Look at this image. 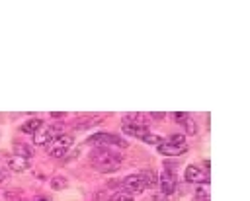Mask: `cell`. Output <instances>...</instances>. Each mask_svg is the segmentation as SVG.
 Instances as JSON below:
<instances>
[{"instance_id":"1","label":"cell","mask_w":250,"mask_h":201,"mask_svg":"<svg viewBox=\"0 0 250 201\" xmlns=\"http://www.w3.org/2000/svg\"><path fill=\"white\" fill-rule=\"evenodd\" d=\"M123 162V156L109 146H100L90 154V164L98 172H115Z\"/></svg>"},{"instance_id":"2","label":"cell","mask_w":250,"mask_h":201,"mask_svg":"<svg viewBox=\"0 0 250 201\" xmlns=\"http://www.w3.org/2000/svg\"><path fill=\"white\" fill-rule=\"evenodd\" d=\"M186 150H188V141H186V135H180V133L170 135L158 144V152L164 156H178V154H184Z\"/></svg>"},{"instance_id":"3","label":"cell","mask_w":250,"mask_h":201,"mask_svg":"<svg viewBox=\"0 0 250 201\" xmlns=\"http://www.w3.org/2000/svg\"><path fill=\"white\" fill-rule=\"evenodd\" d=\"M88 144L92 146H127V141L113 133H96L88 139Z\"/></svg>"},{"instance_id":"4","label":"cell","mask_w":250,"mask_h":201,"mask_svg":"<svg viewBox=\"0 0 250 201\" xmlns=\"http://www.w3.org/2000/svg\"><path fill=\"white\" fill-rule=\"evenodd\" d=\"M70 146H72V137H70V135H57V137L47 144L49 156H53V158H62V156L68 152Z\"/></svg>"},{"instance_id":"5","label":"cell","mask_w":250,"mask_h":201,"mask_svg":"<svg viewBox=\"0 0 250 201\" xmlns=\"http://www.w3.org/2000/svg\"><path fill=\"white\" fill-rule=\"evenodd\" d=\"M121 183H123V187H125V193H129V195H133V193H143V191L146 189V183H145V180H143L141 174H131V176H127Z\"/></svg>"},{"instance_id":"6","label":"cell","mask_w":250,"mask_h":201,"mask_svg":"<svg viewBox=\"0 0 250 201\" xmlns=\"http://www.w3.org/2000/svg\"><path fill=\"white\" fill-rule=\"evenodd\" d=\"M184 176L188 183H209V170H203L199 166H188Z\"/></svg>"},{"instance_id":"7","label":"cell","mask_w":250,"mask_h":201,"mask_svg":"<svg viewBox=\"0 0 250 201\" xmlns=\"http://www.w3.org/2000/svg\"><path fill=\"white\" fill-rule=\"evenodd\" d=\"M158 185H160V193L162 195H172L174 191H176V176H174V172H162L160 174V178H158Z\"/></svg>"},{"instance_id":"8","label":"cell","mask_w":250,"mask_h":201,"mask_svg":"<svg viewBox=\"0 0 250 201\" xmlns=\"http://www.w3.org/2000/svg\"><path fill=\"white\" fill-rule=\"evenodd\" d=\"M55 137H57V135H55V127H49V125L43 123V125L33 133V142H35V144H43V146H47Z\"/></svg>"},{"instance_id":"9","label":"cell","mask_w":250,"mask_h":201,"mask_svg":"<svg viewBox=\"0 0 250 201\" xmlns=\"http://www.w3.org/2000/svg\"><path fill=\"white\" fill-rule=\"evenodd\" d=\"M174 119L188 131V135H195V131H197V127H195V123H193V119L188 115V113H184V111H178V113H174Z\"/></svg>"},{"instance_id":"10","label":"cell","mask_w":250,"mask_h":201,"mask_svg":"<svg viewBox=\"0 0 250 201\" xmlns=\"http://www.w3.org/2000/svg\"><path fill=\"white\" fill-rule=\"evenodd\" d=\"M123 133L129 135V137H137V139H143L148 129L145 125H131V123H123Z\"/></svg>"},{"instance_id":"11","label":"cell","mask_w":250,"mask_h":201,"mask_svg":"<svg viewBox=\"0 0 250 201\" xmlns=\"http://www.w3.org/2000/svg\"><path fill=\"white\" fill-rule=\"evenodd\" d=\"M14 156H20V158H25L29 160L33 156V148L25 142H14Z\"/></svg>"},{"instance_id":"12","label":"cell","mask_w":250,"mask_h":201,"mask_svg":"<svg viewBox=\"0 0 250 201\" xmlns=\"http://www.w3.org/2000/svg\"><path fill=\"white\" fill-rule=\"evenodd\" d=\"M8 166H10V170H14V172H25V170H29V160L20 158V156H12V158L8 160Z\"/></svg>"},{"instance_id":"13","label":"cell","mask_w":250,"mask_h":201,"mask_svg":"<svg viewBox=\"0 0 250 201\" xmlns=\"http://www.w3.org/2000/svg\"><path fill=\"white\" fill-rule=\"evenodd\" d=\"M41 125H43V119H39V117H31V119H27L20 129H21L23 133H31V135H33Z\"/></svg>"},{"instance_id":"14","label":"cell","mask_w":250,"mask_h":201,"mask_svg":"<svg viewBox=\"0 0 250 201\" xmlns=\"http://www.w3.org/2000/svg\"><path fill=\"white\" fill-rule=\"evenodd\" d=\"M100 121H102V117H100V115H96V117H86V119H80V121H76V129H78V131H82V129H88V127L100 125Z\"/></svg>"},{"instance_id":"15","label":"cell","mask_w":250,"mask_h":201,"mask_svg":"<svg viewBox=\"0 0 250 201\" xmlns=\"http://www.w3.org/2000/svg\"><path fill=\"white\" fill-rule=\"evenodd\" d=\"M123 123H131V125H145V127H146V123H145V115H143V113H127V115L123 117Z\"/></svg>"},{"instance_id":"16","label":"cell","mask_w":250,"mask_h":201,"mask_svg":"<svg viewBox=\"0 0 250 201\" xmlns=\"http://www.w3.org/2000/svg\"><path fill=\"white\" fill-rule=\"evenodd\" d=\"M141 176H143V180H145V183H146V187H156V174L152 172V170H141L139 172Z\"/></svg>"},{"instance_id":"17","label":"cell","mask_w":250,"mask_h":201,"mask_svg":"<svg viewBox=\"0 0 250 201\" xmlns=\"http://www.w3.org/2000/svg\"><path fill=\"white\" fill-rule=\"evenodd\" d=\"M51 187H53V189H62V187H66V178H62V176L53 178V180H51Z\"/></svg>"},{"instance_id":"18","label":"cell","mask_w":250,"mask_h":201,"mask_svg":"<svg viewBox=\"0 0 250 201\" xmlns=\"http://www.w3.org/2000/svg\"><path fill=\"white\" fill-rule=\"evenodd\" d=\"M141 141H145V142H148V144H156V146L162 142V139H160L158 135H152V133H146V135H145Z\"/></svg>"},{"instance_id":"19","label":"cell","mask_w":250,"mask_h":201,"mask_svg":"<svg viewBox=\"0 0 250 201\" xmlns=\"http://www.w3.org/2000/svg\"><path fill=\"white\" fill-rule=\"evenodd\" d=\"M109 201H133V197L129 193H125V191H119L113 197H109Z\"/></svg>"},{"instance_id":"20","label":"cell","mask_w":250,"mask_h":201,"mask_svg":"<svg viewBox=\"0 0 250 201\" xmlns=\"http://www.w3.org/2000/svg\"><path fill=\"white\" fill-rule=\"evenodd\" d=\"M152 201H168V197H166V195H162V193H158V195H154V197H152Z\"/></svg>"},{"instance_id":"21","label":"cell","mask_w":250,"mask_h":201,"mask_svg":"<svg viewBox=\"0 0 250 201\" xmlns=\"http://www.w3.org/2000/svg\"><path fill=\"white\" fill-rule=\"evenodd\" d=\"M150 117H152V119H162V117H164V113H162V111H158V113H156V111H152V113H150Z\"/></svg>"},{"instance_id":"22","label":"cell","mask_w":250,"mask_h":201,"mask_svg":"<svg viewBox=\"0 0 250 201\" xmlns=\"http://www.w3.org/2000/svg\"><path fill=\"white\" fill-rule=\"evenodd\" d=\"M33 201H51V199H49V197H45V195H37Z\"/></svg>"},{"instance_id":"23","label":"cell","mask_w":250,"mask_h":201,"mask_svg":"<svg viewBox=\"0 0 250 201\" xmlns=\"http://www.w3.org/2000/svg\"><path fill=\"white\" fill-rule=\"evenodd\" d=\"M4 180H6V172H4V170H0V183H2Z\"/></svg>"}]
</instances>
